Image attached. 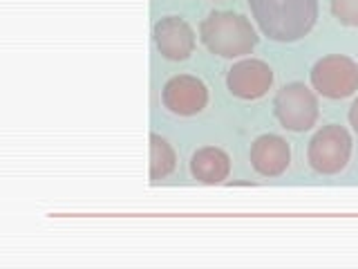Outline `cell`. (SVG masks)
Listing matches in <instances>:
<instances>
[{
    "label": "cell",
    "mask_w": 358,
    "mask_h": 269,
    "mask_svg": "<svg viewBox=\"0 0 358 269\" xmlns=\"http://www.w3.org/2000/svg\"><path fill=\"white\" fill-rule=\"evenodd\" d=\"M255 25L278 43L305 39L318 20V0H249Z\"/></svg>",
    "instance_id": "1"
},
{
    "label": "cell",
    "mask_w": 358,
    "mask_h": 269,
    "mask_svg": "<svg viewBox=\"0 0 358 269\" xmlns=\"http://www.w3.org/2000/svg\"><path fill=\"white\" fill-rule=\"evenodd\" d=\"M199 41L210 54L222 59H238V56L251 54L260 36L244 14L217 9L199 22Z\"/></svg>",
    "instance_id": "2"
},
{
    "label": "cell",
    "mask_w": 358,
    "mask_h": 269,
    "mask_svg": "<svg viewBox=\"0 0 358 269\" xmlns=\"http://www.w3.org/2000/svg\"><path fill=\"white\" fill-rule=\"evenodd\" d=\"M273 115L280 121V126L291 132H305L313 128L320 117L316 90L300 81L282 85L273 97Z\"/></svg>",
    "instance_id": "3"
},
{
    "label": "cell",
    "mask_w": 358,
    "mask_h": 269,
    "mask_svg": "<svg viewBox=\"0 0 358 269\" xmlns=\"http://www.w3.org/2000/svg\"><path fill=\"white\" fill-rule=\"evenodd\" d=\"M354 139L341 123H327L311 137L307 146L309 166L320 175H336L350 164Z\"/></svg>",
    "instance_id": "4"
},
{
    "label": "cell",
    "mask_w": 358,
    "mask_h": 269,
    "mask_svg": "<svg viewBox=\"0 0 358 269\" xmlns=\"http://www.w3.org/2000/svg\"><path fill=\"white\" fill-rule=\"evenodd\" d=\"M311 88L327 99H345L358 90V63L345 54H327L313 63Z\"/></svg>",
    "instance_id": "5"
},
{
    "label": "cell",
    "mask_w": 358,
    "mask_h": 269,
    "mask_svg": "<svg viewBox=\"0 0 358 269\" xmlns=\"http://www.w3.org/2000/svg\"><path fill=\"white\" fill-rule=\"evenodd\" d=\"M162 104L177 117L199 115L208 106V88L199 76L193 74L171 76L162 88Z\"/></svg>",
    "instance_id": "6"
},
{
    "label": "cell",
    "mask_w": 358,
    "mask_h": 269,
    "mask_svg": "<svg viewBox=\"0 0 358 269\" xmlns=\"http://www.w3.org/2000/svg\"><path fill=\"white\" fill-rule=\"evenodd\" d=\"M155 48L168 61H186L195 52L197 34L182 16H164L152 27Z\"/></svg>",
    "instance_id": "7"
},
{
    "label": "cell",
    "mask_w": 358,
    "mask_h": 269,
    "mask_svg": "<svg viewBox=\"0 0 358 269\" xmlns=\"http://www.w3.org/2000/svg\"><path fill=\"white\" fill-rule=\"evenodd\" d=\"M273 85V70L260 59H242L227 72V88L238 99H260Z\"/></svg>",
    "instance_id": "8"
},
{
    "label": "cell",
    "mask_w": 358,
    "mask_h": 269,
    "mask_svg": "<svg viewBox=\"0 0 358 269\" xmlns=\"http://www.w3.org/2000/svg\"><path fill=\"white\" fill-rule=\"evenodd\" d=\"M249 160L257 175L278 177V175H282L291 164V146L285 137H280V134L264 132L260 137L253 139Z\"/></svg>",
    "instance_id": "9"
},
{
    "label": "cell",
    "mask_w": 358,
    "mask_h": 269,
    "mask_svg": "<svg viewBox=\"0 0 358 269\" xmlns=\"http://www.w3.org/2000/svg\"><path fill=\"white\" fill-rule=\"evenodd\" d=\"M190 175L201 184H222L231 175V157L217 146H201L190 157Z\"/></svg>",
    "instance_id": "10"
},
{
    "label": "cell",
    "mask_w": 358,
    "mask_h": 269,
    "mask_svg": "<svg viewBox=\"0 0 358 269\" xmlns=\"http://www.w3.org/2000/svg\"><path fill=\"white\" fill-rule=\"evenodd\" d=\"M177 166V153L168 139L162 134L152 132L150 134V179L159 182V179L168 177Z\"/></svg>",
    "instance_id": "11"
},
{
    "label": "cell",
    "mask_w": 358,
    "mask_h": 269,
    "mask_svg": "<svg viewBox=\"0 0 358 269\" xmlns=\"http://www.w3.org/2000/svg\"><path fill=\"white\" fill-rule=\"evenodd\" d=\"M334 18L345 27H358V0H329Z\"/></svg>",
    "instance_id": "12"
},
{
    "label": "cell",
    "mask_w": 358,
    "mask_h": 269,
    "mask_svg": "<svg viewBox=\"0 0 358 269\" xmlns=\"http://www.w3.org/2000/svg\"><path fill=\"white\" fill-rule=\"evenodd\" d=\"M347 119H350V126L358 132V97L354 99V104L350 106V112H347Z\"/></svg>",
    "instance_id": "13"
}]
</instances>
